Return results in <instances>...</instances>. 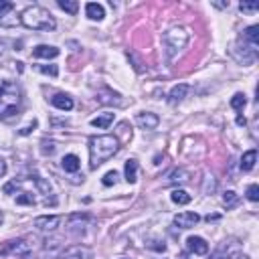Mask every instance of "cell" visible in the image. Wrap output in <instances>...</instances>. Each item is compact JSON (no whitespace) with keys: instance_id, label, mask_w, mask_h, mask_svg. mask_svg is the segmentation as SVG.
<instances>
[{"instance_id":"3","label":"cell","mask_w":259,"mask_h":259,"mask_svg":"<svg viewBox=\"0 0 259 259\" xmlns=\"http://www.w3.org/2000/svg\"><path fill=\"white\" fill-rule=\"evenodd\" d=\"M20 22L30 30H55V26H57L55 16L40 6L24 8L20 14Z\"/></svg>"},{"instance_id":"5","label":"cell","mask_w":259,"mask_h":259,"mask_svg":"<svg viewBox=\"0 0 259 259\" xmlns=\"http://www.w3.org/2000/svg\"><path fill=\"white\" fill-rule=\"evenodd\" d=\"M0 255H2V257H6V255H16V257L28 259V255H30V245H28L24 239H12V241H6V243L0 247Z\"/></svg>"},{"instance_id":"36","label":"cell","mask_w":259,"mask_h":259,"mask_svg":"<svg viewBox=\"0 0 259 259\" xmlns=\"http://www.w3.org/2000/svg\"><path fill=\"white\" fill-rule=\"evenodd\" d=\"M34 127H36V119H32V121H30L28 125H24V127H22V130H20L18 134H20V136H28V134H30V132H32Z\"/></svg>"},{"instance_id":"18","label":"cell","mask_w":259,"mask_h":259,"mask_svg":"<svg viewBox=\"0 0 259 259\" xmlns=\"http://www.w3.org/2000/svg\"><path fill=\"white\" fill-rule=\"evenodd\" d=\"M61 166H63L65 172H77L79 166H81V160H79V156H75V154H65L63 160H61Z\"/></svg>"},{"instance_id":"22","label":"cell","mask_w":259,"mask_h":259,"mask_svg":"<svg viewBox=\"0 0 259 259\" xmlns=\"http://www.w3.org/2000/svg\"><path fill=\"white\" fill-rule=\"evenodd\" d=\"M170 200L174 202V204H188L190 200H192V196L186 192V190H182V188H176V190H172V194H170Z\"/></svg>"},{"instance_id":"27","label":"cell","mask_w":259,"mask_h":259,"mask_svg":"<svg viewBox=\"0 0 259 259\" xmlns=\"http://www.w3.org/2000/svg\"><path fill=\"white\" fill-rule=\"evenodd\" d=\"M55 150H57V146H55L53 140H42V142H40V154H42V156H53Z\"/></svg>"},{"instance_id":"6","label":"cell","mask_w":259,"mask_h":259,"mask_svg":"<svg viewBox=\"0 0 259 259\" xmlns=\"http://www.w3.org/2000/svg\"><path fill=\"white\" fill-rule=\"evenodd\" d=\"M57 259H93V251L85 245H71L63 249Z\"/></svg>"},{"instance_id":"8","label":"cell","mask_w":259,"mask_h":259,"mask_svg":"<svg viewBox=\"0 0 259 259\" xmlns=\"http://www.w3.org/2000/svg\"><path fill=\"white\" fill-rule=\"evenodd\" d=\"M61 223V217L59 214H40L34 219V227L38 231H55Z\"/></svg>"},{"instance_id":"15","label":"cell","mask_w":259,"mask_h":259,"mask_svg":"<svg viewBox=\"0 0 259 259\" xmlns=\"http://www.w3.org/2000/svg\"><path fill=\"white\" fill-rule=\"evenodd\" d=\"M59 49L57 47H53V45H38V47H34L32 49V57L34 59H55V57H59Z\"/></svg>"},{"instance_id":"37","label":"cell","mask_w":259,"mask_h":259,"mask_svg":"<svg viewBox=\"0 0 259 259\" xmlns=\"http://www.w3.org/2000/svg\"><path fill=\"white\" fill-rule=\"evenodd\" d=\"M148 247H150V249H156V251H166V245L160 243V241H150Z\"/></svg>"},{"instance_id":"7","label":"cell","mask_w":259,"mask_h":259,"mask_svg":"<svg viewBox=\"0 0 259 259\" xmlns=\"http://www.w3.org/2000/svg\"><path fill=\"white\" fill-rule=\"evenodd\" d=\"M198 221H200V214L192 212V210H182V212H178L174 217V225L178 229H190V227L198 225Z\"/></svg>"},{"instance_id":"20","label":"cell","mask_w":259,"mask_h":259,"mask_svg":"<svg viewBox=\"0 0 259 259\" xmlns=\"http://www.w3.org/2000/svg\"><path fill=\"white\" fill-rule=\"evenodd\" d=\"M111 121H113V113H111V111H107V113H101V115L93 117V119H91V125H93V127H97V130H107Z\"/></svg>"},{"instance_id":"40","label":"cell","mask_w":259,"mask_h":259,"mask_svg":"<svg viewBox=\"0 0 259 259\" xmlns=\"http://www.w3.org/2000/svg\"><path fill=\"white\" fill-rule=\"evenodd\" d=\"M176 259H190V257H188V253H180Z\"/></svg>"},{"instance_id":"41","label":"cell","mask_w":259,"mask_h":259,"mask_svg":"<svg viewBox=\"0 0 259 259\" xmlns=\"http://www.w3.org/2000/svg\"><path fill=\"white\" fill-rule=\"evenodd\" d=\"M233 259H249V255H235Z\"/></svg>"},{"instance_id":"13","label":"cell","mask_w":259,"mask_h":259,"mask_svg":"<svg viewBox=\"0 0 259 259\" xmlns=\"http://www.w3.org/2000/svg\"><path fill=\"white\" fill-rule=\"evenodd\" d=\"M97 101H99L101 105H121V95L105 87V89H101V91L97 93Z\"/></svg>"},{"instance_id":"29","label":"cell","mask_w":259,"mask_h":259,"mask_svg":"<svg viewBox=\"0 0 259 259\" xmlns=\"http://www.w3.org/2000/svg\"><path fill=\"white\" fill-rule=\"evenodd\" d=\"M16 204H36V198L30 194V192H20L18 196H16Z\"/></svg>"},{"instance_id":"31","label":"cell","mask_w":259,"mask_h":259,"mask_svg":"<svg viewBox=\"0 0 259 259\" xmlns=\"http://www.w3.org/2000/svg\"><path fill=\"white\" fill-rule=\"evenodd\" d=\"M117 178H119V174H117L115 170H109V172L103 176V180H101V182H103V186H111V184H115V182H117Z\"/></svg>"},{"instance_id":"1","label":"cell","mask_w":259,"mask_h":259,"mask_svg":"<svg viewBox=\"0 0 259 259\" xmlns=\"http://www.w3.org/2000/svg\"><path fill=\"white\" fill-rule=\"evenodd\" d=\"M119 150V140L115 136H91L89 138V168L97 170L103 162L115 156Z\"/></svg>"},{"instance_id":"32","label":"cell","mask_w":259,"mask_h":259,"mask_svg":"<svg viewBox=\"0 0 259 259\" xmlns=\"http://www.w3.org/2000/svg\"><path fill=\"white\" fill-rule=\"evenodd\" d=\"M247 198H249L251 202H257V200H259V186H257V184H249V186H247Z\"/></svg>"},{"instance_id":"26","label":"cell","mask_w":259,"mask_h":259,"mask_svg":"<svg viewBox=\"0 0 259 259\" xmlns=\"http://www.w3.org/2000/svg\"><path fill=\"white\" fill-rule=\"evenodd\" d=\"M237 202H239V194H237L235 190H227V192L223 194V204H225L227 208H233Z\"/></svg>"},{"instance_id":"23","label":"cell","mask_w":259,"mask_h":259,"mask_svg":"<svg viewBox=\"0 0 259 259\" xmlns=\"http://www.w3.org/2000/svg\"><path fill=\"white\" fill-rule=\"evenodd\" d=\"M188 178H190V174L184 170V168H178V170H174L170 176H168V184H182V182H188Z\"/></svg>"},{"instance_id":"16","label":"cell","mask_w":259,"mask_h":259,"mask_svg":"<svg viewBox=\"0 0 259 259\" xmlns=\"http://www.w3.org/2000/svg\"><path fill=\"white\" fill-rule=\"evenodd\" d=\"M85 14H87V18H91V20H103L105 8H103L101 4H97V2H87V4H85Z\"/></svg>"},{"instance_id":"30","label":"cell","mask_w":259,"mask_h":259,"mask_svg":"<svg viewBox=\"0 0 259 259\" xmlns=\"http://www.w3.org/2000/svg\"><path fill=\"white\" fill-rule=\"evenodd\" d=\"M36 71H40L45 75H51V77H57L59 75V67L57 65H36Z\"/></svg>"},{"instance_id":"2","label":"cell","mask_w":259,"mask_h":259,"mask_svg":"<svg viewBox=\"0 0 259 259\" xmlns=\"http://www.w3.org/2000/svg\"><path fill=\"white\" fill-rule=\"evenodd\" d=\"M22 105V91L14 81H0V119L18 115Z\"/></svg>"},{"instance_id":"11","label":"cell","mask_w":259,"mask_h":259,"mask_svg":"<svg viewBox=\"0 0 259 259\" xmlns=\"http://www.w3.org/2000/svg\"><path fill=\"white\" fill-rule=\"evenodd\" d=\"M136 121H138V125H142L144 130H156L158 123H160V117H158L156 113H152V111H142V113L136 115Z\"/></svg>"},{"instance_id":"25","label":"cell","mask_w":259,"mask_h":259,"mask_svg":"<svg viewBox=\"0 0 259 259\" xmlns=\"http://www.w3.org/2000/svg\"><path fill=\"white\" fill-rule=\"evenodd\" d=\"M245 105H247V99H245L243 93H235V95L231 97V107H233L235 111H243Z\"/></svg>"},{"instance_id":"12","label":"cell","mask_w":259,"mask_h":259,"mask_svg":"<svg viewBox=\"0 0 259 259\" xmlns=\"http://www.w3.org/2000/svg\"><path fill=\"white\" fill-rule=\"evenodd\" d=\"M188 91H190V85H188V83H178V85H174V87L170 89L168 101H170L172 105H176V103H180V101L188 95Z\"/></svg>"},{"instance_id":"38","label":"cell","mask_w":259,"mask_h":259,"mask_svg":"<svg viewBox=\"0 0 259 259\" xmlns=\"http://www.w3.org/2000/svg\"><path fill=\"white\" fill-rule=\"evenodd\" d=\"M6 170H8V164H6V160L0 156V178L6 174Z\"/></svg>"},{"instance_id":"24","label":"cell","mask_w":259,"mask_h":259,"mask_svg":"<svg viewBox=\"0 0 259 259\" xmlns=\"http://www.w3.org/2000/svg\"><path fill=\"white\" fill-rule=\"evenodd\" d=\"M57 4H59V8H61V10H65V12L73 14V16H75V14H77V10H79V4H77L75 0H59Z\"/></svg>"},{"instance_id":"17","label":"cell","mask_w":259,"mask_h":259,"mask_svg":"<svg viewBox=\"0 0 259 259\" xmlns=\"http://www.w3.org/2000/svg\"><path fill=\"white\" fill-rule=\"evenodd\" d=\"M243 40L251 47H259V26L257 24H251L243 30Z\"/></svg>"},{"instance_id":"33","label":"cell","mask_w":259,"mask_h":259,"mask_svg":"<svg viewBox=\"0 0 259 259\" xmlns=\"http://www.w3.org/2000/svg\"><path fill=\"white\" fill-rule=\"evenodd\" d=\"M239 10L241 12H255V10H259V2H241Z\"/></svg>"},{"instance_id":"21","label":"cell","mask_w":259,"mask_h":259,"mask_svg":"<svg viewBox=\"0 0 259 259\" xmlns=\"http://www.w3.org/2000/svg\"><path fill=\"white\" fill-rule=\"evenodd\" d=\"M255 162H257V150H249V152H245L243 158H241V170H243V172L253 170Z\"/></svg>"},{"instance_id":"19","label":"cell","mask_w":259,"mask_h":259,"mask_svg":"<svg viewBox=\"0 0 259 259\" xmlns=\"http://www.w3.org/2000/svg\"><path fill=\"white\" fill-rule=\"evenodd\" d=\"M123 174H125V180H127L130 184H134V182L138 180V160H134V158L125 160V166H123Z\"/></svg>"},{"instance_id":"34","label":"cell","mask_w":259,"mask_h":259,"mask_svg":"<svg viewBox=\"0 0 259 259\" xmlns=\"http://www.w3.org/2000/svg\"><path fill=\"white\" fill-rule=\"evenodd\" d=\"M18 186H20V180H10V182H6V184H4L2 192H4V194H12Z\"/></svg>"},{"instance_id":"9","label":"cell","mask_w":259,"mask_h":259,"mask_svg":"<svg viewBox=\"0 0 259 259\" xmlns=\"http://www.w3.org/2000/svg\"><path fill=\"white\" fill-rule=\"evenodd\" d=\"M237 253V243L235 241H223L217 251L210 255V259H233Z\"/></svg>"},{"instance_id":"39","label":"cell","mask_w":259,"mask_h":259,"mask_svg":"<svg viewBox=\"0 0 259 259\" xmlns=\"http://www.w3.org/2000/svg\"><path fill=\"white\" fill-rule=\"evenodd\" d=\"M247 121H245V117L243 115H237V125H245Z\"/></svg>"},{"instance_id":"10","label":"cell","mask_w":259,"mask_h":259,"mask_svg":"<svg viewBox=\"0 0 259 259\" xmlns=\"http://www.w3.org/2000/svg\"><path fill=\"white\" fill-rule=\"evenodd\" d=\"M186 249H188L190 253H194V255H206V253H208V243H206L202 237L192 235V237L186 239Z\"/></svg>"},{"instance_id":"4","label":"cell","mask_w":259,"mask_h":259,"mask_svg":"<svg viewBox=\"0 0 259 259\" xmlns=\"http://www.w3.org/2000/svg\"><path fill=\"white\" fill-rule=\"evenodd\" d=\"M188 30L182 26H172L162 34V45H164V53L168 61H174L178 57V53H182L188 45Z\"/></svg>"},{"instance_id":"14","label":"cell","mask_w":259,"mask_h":259,"mask_svg":"<svg viewBox=\"0 0 259 259\" xmlns=\"http://www.w3.org/2000/svg\"><path fill=\"white\" fill-rule=\"evenodd\" d=\"M51 103H53V107H57V109H61V111H71L73 109V97L71 95H67V93H55L53 97H51Z\"/></svg>"},{"instance_id":"28","label":"cell","mask_w":259,"mask_h":259,"mask_svg":"<svg viewBox=\"0 0 259 259\" xmlns=\"http://www.w3.org/2000/svg\"><path fill=\"white\" fill-rule=\"evenodd\" d=\"M30 180L36 184V188H38L42 194H49V192H51V184H49L45 178H40V176H30Z\"/></svg>"},{"instance_id":"42","label":"cell","mask_w":259,"mask_h":259,"mask_svg":"<svg viewBox=\"0 0 259 259\" xmlns=\"http://www.w3.org/2000/svg\"><path fill=\"white\" fill-rule=\"evenodd\" d=\"M2 221H4V214H2V210H0V225H2Z\"/></svg>"},{"instance_id":"35","label":"cell","mask_w":259,"mask_h":259,"mask_svg":"<svg viewBox=\"0 0 259 259\" xmlns=\"http://www.w3.org/2000/svg\"><path fill=\"white\" fill-rule=\"evenodd\" d=\"M12 8H14L12 2H8V0H0V20H2V16H4L6 12H10Z\"/></svg>"}]
</instances>
